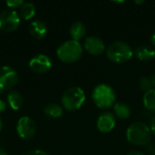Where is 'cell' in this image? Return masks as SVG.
Masks as SVG:
<instances>
[{
  "label": "cell",
  "mask_w": 155,
  "mask_h": 155,
  "mask_svg": "<svg viewBox=\"0 0 155 155\" xmlns=\"http://www.w3.org/2000/svg\"><path fill=\"white\" fill-rule=\"evenodd\" d=\"M126 138L128 142L134 145H147L152 138L151 128L143 122H135L127 128Z\"/></svg>",
  "instance_id": "obj_1"
},
{
  "label": "cell",
  "mask_w": 155,
  "mask_h": 155,
  "mask_svg": "<svg viewBox=\"0 0 155 155\" xmlns=\"http://www.w3.org/2000/svg\"><path fill=\"white\" fill-rule=\"evenodd\" d=\"M69 33H70V35L73 40L79 42V40H81L83 37H84V35L86 34L85 25L80 21L74 22L71 25V27L69 29Z\"/></svg>",
  "instance_id": "obj_14"
},
{
  "label": "cell",
  "mask_w": 155,
  "mask_h": 155,
  "mask_svg": "<svg viewBox=\"0 0 155 155\" xmlns=\"http://www.w3.org/2000/svg\"><path fill=\"white\" fill-rule=\"evenodd\" d=\"M139 88L141 89V91L146 93L148 91H150L151 89H153V84H152V80L151 78L147 77V76H143L140 78L139 80Z\"/></svg>",
  "instance_id": "obj_20"
},
{
  "label": "cell",
  "mask_w": 155,
  "mask_h": 155,
  "mask_svg": "<svg viewBox=\"0 0 155 155\" xmlns=\"http://www.w3.org/2000/svg\"><path fill=\"white\" fill-rule=\"evenodd\" d=\"M126 155H144V154H143V153H142V152H140V151H131V152H129V153H128Z\"/></svg>",
  "instance_id": "obj_25"
},
{
  "label": "cell",
  "mask_w": 155,
  "mask_h": 155,
  "mask_svg": "<svg viewBox=\"0 0 155 155\" xmlns=\"http://www.w3.org/2000/svg\"><path fill=\"white\" fill-rule=\"evenodd\" d=\"M2 127H3V124H2V120H1V118H0V132H1V130H2Z\"/></svg>",
  "instance_id": "obj_30"
},
{
  "label": "cell",
  "mask_w": 155,
  "mask_h": 155,
  "mask_svg": "<svg viewBox=\"0 0 155 155\" xmlns=\"http://www.w3.org/2000/svg\"><path fill=\"white\" fill-rule=\"evenodd\" d=\"M150 42H151V44H152L153 46H155V32L152 34V35H151V37H150Z\"/></svg>",
  "instance_id": "obj_26"
},
{
  "label": "cell",
  "mask_w": 155,
  "mask_h": 155,
  "mask_svg": "<svg viewBox=\"0 0 155 155\" xmlns=\"http://www.w3.org/2000/svg\"><path fill=\"white\" fill-rule=\"evenodd\" d=\"M134 54V50L129 44L124 41H114L106 49L108 59L116 64H123L129 61Z\"/></svg>",
  "instance_id": "obj_3"
},
{
  "label": "cell",
  "mask_w": 155,
  "mask_h": 155,
  "mask_svg": "<svg viewBox=\"0 0 155 155\" xmlns=\"http://www.w3.org/2000/svg\"><path fill=\"white\" fill-rule=\"evenodd\" d=\"M23 155H48V153L42 150H31L25 153Z\"/></svg>",
  "instance_id": "obj_22"
},
{
  "label": "cell",
  "mask_w": 155,
  "mask_h": 155,
  "mask_svg": "<svg viewBox=\"0 0 155 155\" xmlns=\"http://www.w3.org/2000/svg\"><path fill=\"white\" fill-rule=\"evenodd\" d=\"M143 105L151 112L155 113V89H151L150 91L144 93L143 94Z\"/></svg>",
  "instance_id": "obj_19"
},
{
  "label": "cell",
  "mask_w": 155,
  "mask_h": 155,
  "mask_svg": "<svg viewBox=\"0 0 155 155\" xmlns=\"http://www.w3.org/2000/svg\"><path fill=\"white\" fill-rule=\"evenodd\" d=\"M35 15V6L32 3H24L20 7L19 16L24 20H30Z\"/></svg>",
  "instance_id": "obj_18"
},
{
  "label": "cell",
  "mask_w": 155,
  "mask_h": 155,
  "mask_svg": "<svg viewBox=\"0 0 155 155\" xmlns=\"http://www.w3.org/2000/svg\"><path fill=\"white\" fill-rule=\"evenodd\" d=\"M151 80H152V84H153V86L155 87V74H153V76L151 77Z\"/></svg>",
  "instance_id": "obj_27"
},
{
  "label": "cell",
  "mask_w": 155,
  "mask_h": 155,
  "mask_svg": "<svg viewBox=\"0 0 155 155\" xmlns=\"http://www.w3.org/2000/svg\"><path fill=\"white\" fill-rule=\"evenodd\" d=\"M136 57L141 61H151L155 57V50L150 45H142L134 51Z\"/></svg>",
  "instance_id": "obj_13"
},
{
  "label": "cell",
  "mask_w": 155,
  "mask_h": 155,
  "mask_svg": "<svg viewBox=\"0 0 155 155\" xmlns=\"http://www.w3.org/2000/svg\"><path fill=\"white\" fill-rule=\"evenodd\" d=\"M134 2H135L136 4H143V3H144V0H141V1H137V0H136V1H134Z\"/></svg>",
  "instance_id": "obj_29"
},
{
  "label": "cell",
  "mask_w": 155,
  "mask_h": 155,
  "mask_svg": "<svg viewBox=\"0 0 155 155\" xmlns=\"http://www.w3.org/2000/svg\"><path fill=\"white\" fill-rule=\"evenodd\" d=\"M29 33L34 38L41 40L47 35V26L41 20H34L29 25Z\"/></svg>",
  "instance_id": "obj_12"
},
{
  "label": "cell",
  "mask_w": 155,
  "mask_h": 155,
  "mask_svg": "<svg viewBox=\"0 0 155 155\" xmlns=\"http://www.w3.org/2000/svg\"><path fill=\"white\" fill-rule=\"evenodd\" d=\"M83 52L82 45L78 41L71 39L59 45L56 51V55L60 61L71 64L77 62L82 57Z\"/></svg>",
  "instance_id": "obj_4"
},
{
  "label": "cell",
  "mask_w": 155,
  "mask_h": 155,
  "mask_svg": "<svg viewBox=\"0 0 155 155\" xmlns=\"http://www.w3.org/2000/svg\"><path fill=\"white\" fill-rule=\"evenodd\" d=\"M92 99L94 104L100 109H107L114 105L116 94L111 85L99 84L94 86L92 92Z\"/></svg>",
  "instance_id": "obj_2"
},
{
  "label": "cell",
  "mask_w": 155,
  "mask_h": 155,
  "mask_svg": "<svg viewBox=\"0 0 155 155\" xmlns=\"http://www.w3.org/2000/svg\"><path fill=\"white\" fill-rule=\"evenodd\" d=\"M115 124H116V120L114 114L110 112H104L101 114L100 116L98 117L96 122V126L101 133L107 134L110 133L114 128Z\"/></svg>",
  "instance_id": "obj_11"
},
{
  "label": "cell",
  "mask_w": 155,
  "mask_h": 155,
  "mask_svg": "<svg viewBox=\"0 0 155 155\" xmlns=\"http://www.w3.org/2000/svg\"><path fill=\"white\" fill-rule=\"evenodd\" d=\"M6 101L11 109L17 111L23 105V97L17 91H11L6 97Z\"/></svg>",
  "instance_id": "obj_16"
},
{
  "label": "cell",
  "mask_w": 155,
  "mask_h": 155,
  "mask_svg": "<svg viewBox=\"0 0 155 155\" xmlns=\"http://www.w3.org/2000/svg\"><path fill=\"white\" fill-rule=\"evenodd\" d=\"M150 128H151V131L152 133L155 135V115L153 116L152 120H151V124H150Z\"/></svg>",
  "instance_id": "obj_23"
},
{
  "label": "cell",
  "mask_w": 155,
  "mask_h": 155,
  "mask_svg": "<svg viewBox=\"0 0 155 155\" xmlns=\"http://www.w3.org/2000/svg\"><path fill=\"white\" fill-rule=\"evenodd\" d=\"M114 113L115 116L120 119H128L131 116L132 110L127 104L124 102H118L114 105Z\"/></svg>",
  "instance_id": "obj_15"
},
{
  "label": "cell",
  "mask_w": 155,
  "mask_h": 155,
  "mask_svg": "<svg viewBox=\"0 0 155 155\" xmlns=\"http://www.w3.org/2000/svg\"><path fill=\"white\" fill-rule=\"evenodd\" d=\"M5 4L9 7V9L14 10V8L21 7L24 5V1H22V0H7V1H5Z\"/></svg>",
  "instance_id": "obj_21"
},
{
  "label": "cell",
  "mask_w": 155,
  "mask_h": 155,
  "mask_svg": "<svg viewBox=\"0 0 155 155\" xmlns=\"http://www.w3.org/2000/svg\"><path fill=\"white\" fill-rule=\"evenodd\" d=\"M20 16L13 9H5L0 13V30L5 33L15 31L20 25Z\"/></svg>",
  "instance_id": "obj_6"
},
{
  "label": "cell",
  "mask_w": 155,
  "mask_h": 155,
  "mask_svg": "<svg viewBox=\"0 0 155 155\" xmlns=\"http://www.w3.org/2000/svg\"><path fill=\"white\" fill-rule=\"evenodd\" d=\"M5 109H6V104H5V102L0 99V114L1 113H4L5 111Z\"/></svg>",
  "instance_id": "obj_24"
},
{
  "label": "cell",
  "mask_w": 155,
  "mask_h": 155,
  "mask_svg": "<svg viewBox=\"0 0 155 155\" xmlns=\"http://www.w3.org/2000/svg\"><path fill=\"white\" fill-rule=\"evenodd\" d=\"M85 99L84 91L78 86H73L64 91L61 101L64 109L69 112H74L82 107Z\"/></svg>",
  "instance_id": "obj_5"
},
{
  "label": "cell",
  "mask_w": 155,
  "mask_h": 155,
  "mask_svg": "<svg viewBox=\"0 0 155 155\" xmlns=\"http://www.w3.org/2000/svg\"><path fill=\"white\" fill-rule=\"evenodd\" d=\"M29 67L30 69L36 74H45L47 73L52 67V61L51 59L43 54L35 55L29 61Z\"/></svg>",
  "instance_id": "obj_9"
},
{
  "label": "cell",
  "mask_w": 155,
  "mask_h": 155,
  "mask_svg": "<svg viewBox=\"0 0 155 155\" xmlns=\"http://www.w3.org/2000/svg\"><path fill=\"white\" fill-rule=\"evenodd\" d=\"M84 48L91 54L99 55L105 50V45L103 39L96 35H90L85 38L84 43Z\"/></svg>",
  "instance_id": "obj_10"
},
{
  "label": "cell",
  "mask_w": 155,
  "mask_h": 155,
  "mask_svg": "<svg viewBox=\"0 0 155 155\" xmlns=\"http://www.w3.org/2000/svg\"><path fill=\"white\" fill-rule=\"evenodd\" d=\"M153 155H155V149H154V151H153Z\"/></svg>",
  "instance_id": "obj_31"
},
{
  "label": "cell",
  "mask_w": 155,
  "mask_h": 155,
  "mask_svg": "<svg viewBox=\"0 0 155 155\" xmlns=\"http://www.w3.org/2000/svg\"><path fill=\"white\" fill-rule=\"evenodd\" d=\"M0 155H7V153H6V152L4 149L0 148Z\"/></svg>",
  "instance_id": "obj_28"
},
{
  "label": "cell",
  "mask_w": 155,
  "mask_h": 155,
  "mask_svg": "<svg viewBox=\"0 0 155 155\" xmlns=\"http://www.w3.org/2000/svg\"><path fill=\"white\" fill-rule=\"evenodd\" d=\"M63 106L59 105L58 104H47L45 109H44V113L45 114L46 116L51 117V118H59L62 116L63 114Z\"/></svg>",
  "instance_id": "obj_17"
},
{
  "label": "cell",
  "mask_w": 155,
  "mask_h": 155,
  "mask_svg": "<svg viewBox=\"0 0 155 155\" xmlns=\"http://www.w3.org/2000/svg\"><path fill=\"white\" fill-rule=\"evenodd\" d=\"M18 83L16 71L8 65L0 67V91H8Z\"/></svg>",
  "instance_id": "obj_7"
},
{
  "label": "cell",
  "mask_w": 155,
  "mask_h": 155,
  "mask_svg": "<svg viewBox=\"0 0 155 155\" xmlns=\"http://www.w3.org/2000/svg\"><path fill=\"white\" fill-rule=\"evenodd\" d=\"M16 132L18 136L23 140L32 139L36 133L35 121L28 116L21 117L16 124Z\"/></svg>",
  "instance_id": "obj_8"
}]
</instances>
